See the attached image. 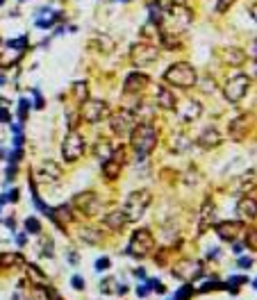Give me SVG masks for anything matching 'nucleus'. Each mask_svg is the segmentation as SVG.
<instances>
[{"label":"nucleus","instance_id":"nucleus-19","mask_svg":"<svg viewBox=\"0 0 257 300\" xmlns=\"http://www.w3.org/2000/svg\"><path fill=\"white\" fill-rule=\"evenodd\" d=\"M103 223L109 227V230H114V232H121L125 225H128V218H125L123 209H114V212H109L107 216L103 218Z\"/></svg>","mask_w":257,"mask_h":300},{"label":"nucleus","instance_id":"nucleus-45","mask_svg":"<svg viewBox=\"0 0 257 300\" xmlns=\"http://www.w3.org/2000/svg\"><path fill=\"white\" fill-rule=\"evenodd\" d=\"M243 282H248L246 277H241V275H234V277H230V282H227V284H243Z\"/></svg>","mask_w":257,"mask_h":300},{"label":"nucleus","instance_id":"nucleus-21","mask_svg":"<svg viewBox=\"0 0 257 300\" xmlns=\"http://www.w3.org/2000/svg\"><path fill=\"white\" fill-rule=\"evenodd\" d=\"M157 105L162 109H175V105H178L175 94L168 87H157Z\"/></svg>","mask_w":257,"mask_h":300},{"label":"nucleus","instance_id":"nucleus-46","mask_svg":"<svg viewBox=\"0 0 257 300\" xmlns=\"http://www.w3.org/2000/svg\"><path fill=\"white\" fill-rule=\"evenodd\" d=\"M23 141H25L23 134H16V137H14V146L16 148H23Z\"/></svg>","mask_w":257,"mask_h":300},{"label":"nucleus","instance_id":"nucleus-23","mask_svg":"<svg viewBox=\"0 0 257 300\" xmlns=\"http://www.w3.org/2000/svg\"><path fill=\"white\" fill-rule=\"evenodd\" d=\"M16 264H23V257L19 252H3L0 255V268H12Z\"/></svg>","mask_w":257,"mask_h":300},{"label":"nucleus","instance_id":"nucleus-40","mask_svg":"<svg viewBox=\"0 0 257 300\" xmlns=\"http://www.w3.org/2000/svg\"><path fill=\"white\" fill-rule=\"evenodd\" d=\"M53 239H48V241L44 243V257H53Z\"/></svg>","mask_w":257,"mask_h":300},{"label":"nucleus","instance_id":"nucleus-7","mask_svg":"<svg viewBox=\"0 0 257 300\" xmlns=\"http://www.w3.org/2000/svg\"><path fill=\"white\" fill-rule=\"evenodd\" d=\"M134 125H137V116H134L130 109H121V112L112 114L109 116V128H112V132L116 134V137H130V132L134 130Z\"/></svg>","mask_w":257,"mask_h":300},{"label":"nucleus","instance_id":"nucleus-14","mask_svg":"<svg viewBox=\"0 0 257 300\" xmlns=\"http://www.w3.org/2000/svg\"><path fill=\"white\" fill-rule=\"evenodd\" d=\"M178 107V118L180 123H191L196 121L200 114H203V105L196 103V100H189V103H182V105H175Z\"/></svg>","mask_w":257,"mask_h":300},{"label":"nucleus","instance_id":"nucleus-35","mask_svg":"<svg viewBox=\"0 0 257 300\" xmlns=\"http://www.w3.org/2000/svg\"><path fill=\"white\" fill-rule=\"evenodd\" d=\"M109 264H112V261H109V257H100V259L96 261V271H98V273L109 271Z\"/></svg>","mask_w":257,"mask_h":300},{"label":"nucleus","instance_id":"nucleus-37","mask_svg":"<svg viewBox=\"0 0 257 300\" xmlns=\"http://www.w3.org/2000/svg\"><path fill=\"white\" fill-rule=\"evenodd\" d=\"M71 284H73V289L82 291L84 286H87V282H84V277H82V275H73V277H71Z\"/></svg>","mask_w":257,"mask_h":300},{"label":"nucleus","instance_id":"nucleus-24","mask_svg":"<svg viewBox=\"0 0 257 300\" xmlns=\"http://www.w3.org/2000/svg\"><path fill=\"white\" fill-rule=\"evenodd\" d=\"M80 239L87 243H100L103 241V234H100L98 230H94V227H82V230H80Z\"/></svg>","mask_w":257,"mask_h":300},{"label":"nucleus","instance_id":"nucleus-38","mask_svg":"<svg viewBox=\"0 0 257 300\" xmlns=\"http://www.w3.org/2000/svg\"><path fill=\"white\" fill-rule=\"evenodd\" d=\"M14 300H28V295H25V284L21 282L19 286H16V291H14Z\"/></svg>","mask_w":257,"mask_h":300},{"label":"nucleus","instance_id":"nucleus-8","mask_svg":"<svg viewBox=\"0 0 257 300\" xmlns=\"http://www.w3.org/2000/svg\"><path fill=\"white\" fill-rule=\"evenodd\" d=\"M248 87H250V78L248 75H243V73H239V75H232V78L225 82V98L230 100L232 105H237V103H241L243 100V96L248 94Z\"/></svg>","mask_w":257,"mask_h":300},{"label":"nucleus","instance_id":"nucleus-18","mask_svg":"<svg viewBox=\"0 0 257 300\" xmlns=\"http://www.w3.org/2000/svg\"><path fill=\"white\" fill-rule=\"evenodd\" d=\"M227 130H230V139H234V141H243V139L248 137V116L234 118Z\"/></svg>","mask_w":257,"mask_h":300},{"label":"nucleus","instance_id":"nucleus-36","mask_svg":"<svg viewBox=\"0 0 257 300\" xmlns=\"http://www.w3.org/2000/svg\"><path fill=\"white\" fill-rule=\"evenodd\" d=\"M234 3H237V0H218V3H216V12H218V14H223V12H227Z\"/></svg>","mask_w":257,"mask_h":300},{"label":"nucleus","instance_id":"nucleus-48","mask_svg":"<svg viewBox=\"0 0 257 300\" xmlns=\"http://www.w3.org/2000/svg\"><path fill=\"white\" fill-rule=\"evenodd\" d=\"M134 275L141 277V280H146V271H144V268H134Z\"/></svg>","mask_w":257,"mask_h":300},{"label":"nucleus","instance_id":"nucleus-15","mask_svg":"<svg viewBox=\"0 0 257 300\" xmlns=\"http://www.w3.org/2000/svg\"><path fill=\"white\" fill-rule=\"evenodd\" d=\"M144 87H148V75L144 73H130L123 82V91L125 94H139V91H144Z\"/></svg>","mask_w":257,"mask_h":300},{"label":"nucleus","instance_id":"nucleus-4","mask_svg":"<svg viewBox=\"0 0 257 300\" xmlns=\"http://www.w3.org/2000/svg\"><path fill=\"white\" fill-rule=\"evenodd\" d=\"M155 248V236L150 230H146V227H141V230L132 232V236H130V246H128V255L130 257H146L150 255Z\"/></svg>","mask_w":257,"mask_h":300},{"label":"nucleus","instance_id":"nucleus-27","mask_svg":"<svg viewBox=\"0 0 257 300\" xmlns=\"http://www.w3.org/2000/svg\"><path fill=\"white\" fill-rule=\"evenodd\" d=\"M25 230H28V234H41V223H39V218H35V216L25 218Z\"/></svg>","mask_w":257,"mask_h":300},{"label":"nucleus","instance_id":"nucleus-31","mask_svg":"<svg viewBox=\"0 0 257 300\" xmlns=\"http://www.w3.org/2000/svg\"><path fill=\"white\" fill-rule=\"evenodd\" d=\"M19 200V189H12L10 193H3L0 196V205H5V202H16Z\"/></svg>","mask_w":257,"mask_h":300},{"label":"nucleus","instance_id":"nucleus-28","mask_svg":"<svg viewBox=\"0 0 257 300\" xmlns=\"http://www.w3.org/2000/svg\"><path fill=\"white\" fill-rule=\"evenodd\" d=\"M28 109H30V100L28 98H21L19 100V121L23 123L25 118H28Z\"/></svg>","mask_w":257,"mask_h":300},{"label":"nucleus","instance_id":"nucleus-54","mask_svg":"<svg viewBox=\"0 0 257 300\" xmlns=\"http://www.w3.org/2000/svg\"><path fill=\"white\" fill-rule=\"evenodd\" d=\"M121 3H128V0H121Z\"/></svg>","mask_w":257,"mask_h":300},{"label":"nucleus","instance_id":"nucleus-3","mask_svg":"<svg viewBox=\"0 0 257 300\" xmlns=\"http://www.w3.org/2000/svg\"><path fill=\"white\" fill-rule=\"evenodd\" d=\"M164 80H166L168 84H175V87H180V89H191L193 84H196L198 75H196V71H193L191 64H187V62H180V64L168 66L166 73H164Z\"/></svg>","mask_w":257,"mask_h":300},{"label":"nucleus","instance_id":"nucleus-43","mask_svg":"<svg viewBox=\"0 0 257 300\" xmlns=\"http://www.w3.org/2000/svg\"><path fill=\"white\" fill-rule=\"evenodd\" d=\"M239 266H241V268H250L252 259H250V257H241V259H239Z\"/></svg>","mask_w":257,"mask_h":300},{"label":"nucleus","instance_id":"nucleus-6","mask_svg":"<svg viewBox=\"0 0 257 300\" xmlns=\"http://www.w3.org/2000/svg\"><path fill=\"white\" fill-rule=\"evenodd\" d=\"M171 273H173V277H178L182 282H193L205 275V266L200 259H180Z\"/></svg>","mask_w":257,"mask_h":300},{"label":"nucleus","instance_id":"nucleus-12","mask_svg":"<svg viewBox=\"0 0 257 300\" xmlns=\"http://www.w3.org/2000/svg\"><path fill=\"white\" fill-rule=\"evenodd\" d=\"M75 207H78L84 216H96V214L100 212V198L96 196L94 191L80 193V196L75 198Z\"/></svg>","mask_w":257,"mask_h":300},{"label":"nucleus","instance_id":"nucleus-49","mask_svg":"<svg viewBox=\"0 0 257 300\" xmlns=\"http://www.w3.org/2000/svg\"><path fill=\"white\" fill-rule=\"evenodd\" d=\"M25 239H28L25 234H19V236H16V243H19V246H25Z\"/></svg>","mask_w":257,"mask_h":300},{"label":"nucleus","instance_id":"nucleus-34","mask_svg":"<svg viewBox=\"0 0 257 300\" xmlns=\"http://www.w3.org/2000/svg\"><path fill=\"white\" fill-rule=\"evenodd\" d=\"M114 284H116V280H114V277H107V280L100 282V291H103V293H114V289H112Z\"/></svg>","mask_w":257,"mask_h":300},{"label":"nucleus","instance_id":"nucleus-33","mask_svg":"<svg viewBox=\"0 0 257 300\" xmlns=\"http://www.w3.org/2000/svg\"><path fill=\"white\" fill-rule=\"evenodd\" d=\"M246 243H248V248H250V250H255V248H257V232H255V227H250V230H248Z\"/></svg>","mask_w":257,"mask_h":300},{"label":"nucleus","instance_id":"nucleus-32","mask_svg":"<svg viewBox=\"0 0 257 300\" xmlns=\"http://www.w3.org/2000/svg\"><path fill=\"white\" fill-rule=\"evenodd\" d=\"M73 91H75V96H78L80 103H82V100H87V84H84V82H78V84H75Z\"/></svg>","mask_w":257,"mask_h":300},{"label":"nucleus","instance_id":"nucleus-44","mask_svg":"<svg viewBox=\"0 0 257 300\" xmlns=\"http://www.w3.org/2000/svg\"><path fill=\"white\" fill-rule=\"evenodd\" d=\"M35 98H37L35 107H37V109H44V98H41V94H39V91H37V89H35Z\"/></svg>","mask_w":257,"mask_h":300},{"label":"nucleus","instance_id":"nucleus-20","mask_svg":"<svg viewBox=\"0 0 257 300\" xmlns=\"http://www.w3.org/2000/svg\"><path fill=\"white\" fill-rule=\"evenodd\" d=\"M237 214L241 218H248V221H255V214H257V205H255V196L250 193V198H241L237 205Z\"/></svg>","mask_w":257,"mask_h":300},{"label":"nucleus","instance_id":"nucleus-26","mask_svg":"<svg viewBox=\"0 0 257 300\" xmlns=\"http://www.w3.org/2000/svg\"><path fill=\"white\" fill-rule=\"evenodd\" d=\"M7 48H12V50H19V53H23V50H28V37H19V39H10V41H7Z\"/></svg>","mask_w":257,"mask_h":300},{"label":"nucleus","instance_id":"nucleus-17","mask_svg":"<svg viewBox=\"0 0 257 300\" xmlns=\"http://www.w3.org/2000/svg\"><path fill=\"white\" fill-rule=\"evenodd\" d=\"M196 143L200 148H205V150L216 148V146H221V134H218L216 128H207V130H203V134L196 139Z\"/></svg>","mask_w":257,"mask_h":300},{"label":"nucleus","instance_id":"nucleus-41","mask_svg":"<svg viewBox=\"0 0 257 300\" xmlns=\"http://www.w3.org/2000/svg\"><path fill=\"white\" fill-rule=\"evenodd\" d=\"M10 121H12L10 112H7L5 107H0V123H10Z\"/></svg>","mask_w":257,"mask_h":300},{"label":"nucleus","instance_id":"nucleus-25","mask_svg":"<svg viewBox=\"0 0 257 300\" xmlns=\"http://www.w3.org/2000/svg\"><path fill=\"white\" fill-rule=\"evenodd\" d=\"M225 62H230V64H234V66L241 64V62H243V53L239 48H230L225 53Z\"/></svg>","mask_w":257,"mask_h":300},{"label":"nucleus","instance_id":"nucleus-13","mask_svg":"<svg viewBox=\"0 0 257 300\" xmlns=\"http://www.w3.org/2000/svg\"><path fill=\"white\" fill-rule=\"evenodd\" d=\"M241 230H246V223L241 221H223V223H216V234L221 241H234L237 234Z\"/></svg>","mask_w":257,"mask_h":300},{"label":"nucleus","instance_id":"nucleus-29","mask_svg":"<svg viewBox=\"0 0 257 300\" xmlns=\"http://www.w3.org/2000/svg\"><path fill=\"white\" fill-rule=\"evenodd\" d=\"M216 289H227V284H221V282H216V280L205 282V284L200 286V293H207V291H216Z\"/></svg>","mask_w":257,"mask_h":300},{"label":"nucleus","instance_id":"nucleus-42","mask_svg":"<svg viewBox=\"0 0 257 300\" xmlns=\"http://www.w3.org/2000/svg\"><path fill=\"white\" fill-rule=\"evenodd\" d=\"M150 293V289H148V284H141V286H137V295L139 298H146V295Z\"/></svg>","mask_w":257,"mask_h":300},{"label":"nucleus","instance_id":"nucleus-51","mask_svg":"<svg viewBox=\"0 0 257 300\" xmlns=\"http://www.w3.org/2000/svg\"><path fill=\"white\" fill-rule=\"evenodd\" d=\"M171 5H187V0H168Z\"/></svg>","mask_w":257,"mask_h":300},{"label":"nucleus","instance_id":"nucleus-47","mask_svg":"<svg viewBox=\"0 0 257 300\" xmlns=\"http://www.w3.org/2000/svg\"><path fill=\"white\" fill-rule=\"evenodd\" d=\"M232 252H234V255H241V252H243V246H241V243H234V246H232Z\"/></svg>","mask_w":257,"mask_h":300},{"label":"nucleus","instance_id":"nucleus-5","mask_svg":"<svg viewBox=\"0 0 257 300\" xmlns=\"http://www.w3.org/2000/svg\"><path fill=\"white\" fill-rule=\"evenodd\" d=\"M84 148H87V143H84L82 134L78 130H71L64 137V143H62V157H64V162L75 164L84 155Z\"/></svg>","mask_w":257,"mask_h":300},{"label":"nucleus","instance_id":"nucleus-39","mask_svg":"<svg viewBox=\"0 0 257 300\" xmlns=\"http://www.w3.org/2000/svg\"><path fill=\"white\" fill-rule=\"evenodd\" d=\"M21 157H23V150H21V148H16L14 153L10 155V162H12V164H19V162H21Z\"/></svg>","mask_w":257,"mask_h":300},{"label":"nucleus","instance_id":"nucleus-10","mask_svg":"<svg viewBox=\"0 0 257 300\" xmlns=\"http://www.w3.org/2000/svg\"><path fill=\"white\" fill-rule=\"evenodd\" d=\"M35 180L41 184H57L62 180V166L57 162H53V159H46V162H41L37 166Z\"/></svg>","mask_w":257,"mask_h":300},{"label":"nucleus","instance_id":"nucleus-1","mask_svg":"<svg viewBox=\"0 0 257 300\" xmlns=\"http://www.w3.org/2000/svg\"><path fill=\"white\" fill-rule=\"evenodd\" d=\"M130 141H132V148L137 150L139 162H144L146 155H150L157 146V130H155L153 123H137L134 130L130 132Z\"/></svg>","mask_w":257,"mask_h":300},{"label":"nucleus","instance_id":"nucleus-2","mask_svg":"<svg viewBox=\"0 0 257 300\" xmlns=\"http://www.w3.org/2000/svg\"><path fill=\"white\" fill-rule=\"evenodd\" d=\"M150 202H153V196H150V191H146V189L130 193L123 202V214H125V218H128V223H134L144 216Z\"/></svg>","mask_w":257,"mask_h":300},{"label":"nucleus","instance_id":"nucleus-30","mask_svg":"<svg viewBox=\"0 0 257 300\" xmlns=\"http://www.w3.org/2000/svg\"><path fill=\"white\" fill-rule=\"evenodd\" d=\"M191 295H193V286H182V289H180L178 291V293H175V298L173 300H189V298H191Z\"/></svg>","mask_w":257,"mask_h":300},{"label":"nucleus","instance_id":"nucleus-11","mask_svg":"<svg viewBox=\"0 0 257 300\" xmlns=\"http://www.w3.org/2000/svg\"><path fill=\"white\" fill-rule=\"evenodd\" d=\"M157 57H159V50L150 44H137L132 48V62L137 66L153 64V62H157Z\"/></svg>","mask_w":257,"mask_h":300},{"label":"nucleus","instance_id":"nucleus-53","mask_svg":"<svg viewBox=\"0 0 257 300\" xmlns=\"http://www.w3.org/2000/svg\"><path fill=\"white\" fill-rule=\"evenodd\" d=\"M3 5H5V0H0V7H3Z\"/></svg>","mask_w":257,"mask_h":300},{"label":"nucleus","instance_id":"nucleus-52","mask_svg":"<svg viewBox=\"0 0 257 300\" xmlns=\"http://www.w3.org/2000/svg\"><path fill=\"white\" fill-rule=\"evenodd\" d=\"M207 257H218V248H212V250L207 252Z\"/></svg>","mask_w":257,"mask_h":300},{"label":"nucleus","instance_id":"nucleus-50","mask_svg":"<svg viewBox=\"0 0 257 300\" xmlns=\"http://www.w3.org/2000/svg\"><path fill=\"white\" fill-rule=\"evenodd\" d=\"M7 227H10V230H14V227H16V223H14V218H7Z\"/></svg>","mask_w":257,"mask_h":300},{"label":"nucleus","instance_id":"nucleus-16","mask_svg":"<svg viewBox=\"0 0 257 300\" xmlns=\"http://www.w3.org/2000/svg\"><path fill=\"white\" fill-rule=\"evenodd\" d=\"M216 209H214L212 200H207L203 205V209H200V216H198V234H203V232H207L209 227L214 225V221H216Z\"/></svg>","mask_w":257,"mask_h":300},{"label":"nucleus","instance_id":"nucleus-9","mask_svg":"<svg viewBox=\"0 0 257 300\" xmlns=\"http://www.w3.org/2000/svg\"><path fill=\"white\" fill-rule=\"evenodd\" d=\"M80 114H82V121H87V123H100L109 114V107L105 100H82Z\"/></svg>","mask_w":257,"mask_h":300},{"label":"nucleus","instance_id":"nucleus-22","mask_svg":"<svg viewBox=\"0 0 257 300\" xmlns=\"http://www.w3.org/2000/svg\"><path fill=\"white\" fill-rule=\"evenodd\" d=\"M121 168H123V162H119V159H114V157H105L103 173L107 180H116V177L121 175Z\"/></svg>","mask_w":257,"mask_h":300}]
</instances>
